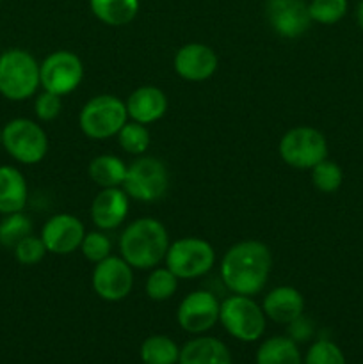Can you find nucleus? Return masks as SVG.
Segmentation results:
<instances>
[{
	"mask_svg": "<svg viewBox=\"0 0 363 364\" xmlns=\"http://www.w3.org/2000/svg\"><path fill=\"white\" fill-rule=\"evenodd\" d=\"M273 269V255L260 240H242L231 245L221 259V279L235 295H258Z\"/></svg>",
	"mask_w": 363,
	"mask_h": 364,
	"instance_id": "nucleus-1",
	"label": "nucleus"
},
{
	"mask_svg": "<svg viewBox=\"0 0 363 364\" xmlns=\"http://www.w3.org/2000/svg\"><path fill=\"white\" fill-rule=\"evenodd\" d=\"M169 233L160 220L142 217L123 230L120 237V256L137 270H152L166 259Z\"/></svg>",
	"mask_w": 363,
	"mask_h": 364,
	"instance_id": "nucleus-2",
	"label": "nucleus"
},
{
	"mask_svg": "<svg viewBox=\"0 0 363 364\" xmlns=\"http://www.w3.org/2000/svg\"><path fill=\"white\" fill-rule=\"evenodd\" d=\"M39 63L31 52L9 48L0 53V95L11 102H23L38 92Z\"/></svg>",
	"mask_w": 363,
	"mask_h": 364,
	"instance_id": "nucleus-3",
	"label": "nucleus"
},
{
	"mask_svg": "<svg viewBox=\"0 0 363 364\" xmlns=\"http://www.w3.org/2000/svg\"><path fill=\"white\" fill-rule=\"evenodd\" d=\"M128 121L127 105L114 95H98L89 100L78 114V127L85 137L105 141L114 137Z\"/></svg>",
	"mask_w": 363,
	"mask_h": 364,
	"instance_id": "nucleus-4",
	"label": "nucleus"
},
{
	"mask_svg": "<svg viewBox=\"0 0 363 364\" xmlns=\"http://www.w3.org/2000/svg\"><path fill=\"white\" fill-rule=\"evenodd\" d=\"M219 322L231 338L244 343L258 341L265 333L267 316L262 306L248 295H230L221 302Z\"/></svg>",
	"mask_w": 363,
	"mask_h": 364,
	"instance_id": "nucleus-5",
	"label": "nucleus"
},
{
	"mask_svg": "<svg viewBox=\"0 0 363 364\" xmlns=\"http://www.w3.org/2000/svg\"><path fill=\"white\" fill-rule=\"evenodd\" d=\"M121 188L135 201L155 203L162 199L169 188V173L159 159L141 155L127 167Z\"/></svg>",
	"mask_w": 363,
	"mask_h": 364,
	"instance_id": "nucleus-6",
	"label": "nucleus"
},
{
	"mask_svg": "<svg viewBox=\"0 0 363 364\" xmlns=\"http://www.w3.org/2000/svg\"><path fill=\"white\" fill-rule=\"evenodd\" d=\"M164 262L178 279H196L212 270L216 251L205 238L185 237L171 242Z\"/></svg>",
	"mask_w": 363,
	"mask_h": 364,
	"instance_id": "nucleus-7",
	"label": "nucleus"
},
{
	"mask_svg": "<svg viewBox=\"0 0 363 364\" xmlns=\"http://www.w3.org/2000/svg\"><path fill=\"white\" fill-rule=\"evenodd\" d=\"M278 151L287 166L299 171H310L327 159V141L317 128L295 127L281 137Z\"/></svg>",
	"mask_w": 363,
	"mask_h": 364,
	"instance_id": "nucleus-8",
	"label": "nucleus"
},
{
	"mask_svg": "<svg viewBox=\"0 0 363 364\" xmlns=\"http://www.w3.org/2000/svg\"><path fill=\"white\" fill-rule=\"evenodd\" d=\"M2 146L16 162L32 166L48 153V137L36 121L16 117L2 128Z\"/></svg>",
	"mask_w": 363,
	"mask_h": 364,
	"instance_id": "nucleus-9",
	"label": "nucleus"
},
{
	"mask_svg": "<svg viewBox=\"0 0 363 364\" xmlns=\"http://www.w3.org/2000/svg\"><path fill=\"white\" fill-rule=\"evenodd\" d=\"M82 78H84V64L80 57L70 50L52 52L39 64V82L43 91L66 96L80 85Z\"/></svg>",
	"mask_w": 363,
	"mask_h": 364,
	"instance_id": "nucleus-10",
	"label": "nucleus"
},
{
	"mask_svg": "<svg viewBox=\"0 0 363 364\" xmlns=\"http://www.w3.org/2000/svg\"><path fill=\"white\" fill-rule=\"evenodd\" d=\"M93 291L105 302H120L134 288V269L121 256L105 258L96 263L91 276Z\"/></svg>",
	"mask_w": 363,
	"mask_h": 364,
	"instance_id": "nucleus-11",
	"label": "nucleus"
},
{
	"mask_svg": "<svg viewBox=\"0 0 363 364\" xmlns=\"http://www.w3.org/2000/svg\"><path fill=\"white\" fill-rule=\"evenodd\" d=\"M221 302L209 290H196L185 295L177 309V322L185 333L205 334L219 322Z\"/></svg>",
	"mask_w": 363,
	"mask_h": 364,
	"instance_id": "nucleus-12",
	"label": "nucleus"
},
{
	"mask_svg": "<svg viewBox=\"0 0 363 364\" xmlns=\"http://www.w3.org/2000/svg\"><path fill=\"white\" fill-rule=\"evenodd\" d=\"M265 16L270 28L285 39L301 38L312 25L305 0H265Z\"/></svg>",
	"mask_w": 363,
	"mask_h": 364,
	"instance_id": "nucleus-13",
	"label": "nucleus"
},
{
	"mask_svg": "<svg viewBox=\"0 0 363 364\" xmlns=\"http://www.w3.org/2000/svg\"><path fill=\"white\" fill-rule=\"evenodd\" d=\"M84 237V224L71 213H57V215L50 217L41 230V240L46 251L57 256L71 255L80 249Z\"/></svg>",
	"mask_w": 363,
	"mask_h": 364,
	"instance_id": "nucleus-14",
	"label": "nucleus"
},
{
	"mask_svg": "<svg viewBox=\"0 0 363 364\" xmlns=\"http://www.w3.org/2000/svg\"><path fill=\"white\" fill-rule=\"evenodd\" d=\"M219 66L217 53L203 43L184 45L173 59L174 73L187 82H205L212 77Z\"/></svg>",
	"mask_w": 363,
	"mask_h": 364,
	"instance_id": "nucleus-15",
	"label": "nucleus"
},
{
	"mask_svg": "<svg viewBox=\"0 0 363 364\" xmlns=\"http://www.w3.org/2000/svg\"><path fill=\"white\" fill-rule=\"evenodd\" d=\"M130 198L121 187L102 188L91 203V220L98 230L112 231L125 223Z\"/></svg>",
	"mask_w": 363,
	"mask_h": 364,
	"instance_id": "nucleus-16",
	"label": "nucleus"
},
{
	"mask_svg": "<svg viewBox=\"0 0 363 364\" xmlns=\"http://www.w3.org/2000/svg\"><path fill=\"white\" fill-rule=\"evenodd\" d=\"M125 105L132 121L141 124H153L166 116L169 103L162 89L155 85H141L130 92Z\"/></svg>",
	"mask_w": 363,
	"mask_h": 364,
	"instance_id": "nucleus-17",
	"label": "nucleus"
},
{
	"mask_svg": "<svg viewBox=\"0 0 363 364\" xmlns=\"http://www.w3.org/2000/svg\"><path fill=\"white\" fill-rule=\"evenodd\" d=\"M262 309L267 320L288 326L292 320L305 315V297L294 287H278L263 297Z\"/></svg>",
	"mask_w": 363,
	"mask_h": 364,
	"instance_id": "nucleus-18",
	"label": "nucleus"
},
{
	"mask_svg": "<svg viewBox=\"0 0 363 364\" xmlns=\"http://www.w3.org/2000/svg\"><path fill=\"white\" fill-rule=\"evenodd\" d=\"M178 364H231V354L221 340L199 334L180 348Z\"/></svg>",
	"mask_w": 363,
	"mask_h": 364,
	"instance_id": "nucleus-19",
	"label": "nucleus"
},
{
	"mask_svg": "<svg viewBox=\"0 0 363 364\" xmlns=\"http://www.w3.org/2000/svg\"><path fill=\"white\" fill-rule=\"evenodd\" d=\"M27 181L23 174L11 166H0V213L23 212L27 205Z\"/></svg>",
	"mask_w": 363,
	"mask_h": 364,
	"instance_id": "nucleus-20",
	"label": "nucleus"
},
{
	"mask_svg": "<svg viewBox=\"0 0 363 364\" xmlns=\"http://www.w3.org/2000/svg\"><path fill=\"white\" fill-rule=\"evenodd\" d=\"M91 13L102 23L110 27H123L135 20L139 14V0H89Z\"/></svg>",
	"mask_w": 363,
	"mask_h": 364,
	"instance_id": "nucleus-21",
	"label": "nucleus"
},
{
	"mask_svg": "<svg viewBox=\"0 0 363 364\" xmlns=\"http://www.w3.org/2000/svg\"><path fill=\"white\" fill-rule=\"evenodd\" d=\"M256 364H302L298 343L288 336H273L256 350Z\"/></svg>",
	"mask_w": 363,
	"mask_h": 364,
	"instance_id": "nucleus-22",
	"label": "nucleus"
},
{
	"mask_svg": "<svg viewBox=\"0 0 363 364\" xmlns=\"http://www.w3.org/2000/svg\"><path fill=\"white\" fill-rule=\"evenodd\" d=\"M127 167L123 160L116 155H98L89 162V178L100 188L121 187L127 176Z\"/></svg>",
	"mask_w": 363,
	"mask_h": 364,
	"instance_id": "nucleus-23",
	"label": "nucleus"
},
{
	"mask_svg": "<svg viewBox=\"0 0 363 364\" xmlns=\"http://www.w3.org/2000/svg\"><path fill=\"white\" fill-rule=\"evenodd\" d=\"M139 355L144 364H178L180 347L164 334H153L141 343Z\"/></svg>",
	"mask_w": 363,
	"mask_h": 364,
	"instance_id": "nucleus-24",
	"label": "nucleus"
},
{
	"mask_svg": "<svg viewBox=\"0 0 363 364\" xmlns=\"http://www.w3.org/2000/svg\"><path fill=\"white\" fill-rule=\"evenodd\" d=\"M117 144L123 149L125 153L134 156L144 155L149 149V144H152V135H149V130L146 128V124L141 123H125V127L117 132Z\"/></svg>",
	"mask_w": 363,
	"mask_h": 364,
	"instance_id": "nucleus-25",
	"label": "nucleus"
},
{
	"mask_svg": "<svg viewBox=\"0 0 363 364\" xmlns=\"http://www.w3.org/2000/svg\"><path fill=\"white\" fill-rule=\"evenodd\" d=\"M178 281L180 279L167 267L152 269L148 279H146L144 291L148 295V299H152V301L164 302L177 294Z\"/></svg>",
	"mask_w": 363,
	"mask_h": 364,
	"instance_id": "nucleus-26",
	"label": "nucleus"
},
{
	"mask_svg": "<svg viewBox=\"0 0 363 364\" xmlns=\"http://www.w3.org/2000/svg\"><path fill=\"white\" fill-rule=\"evenodd\" d=\"M32 235V220L23 212L9 213L0 220V244L13 247L25 237Z\"/></svg>",
	"mask_w": 363,
	"mask_h": 364,
	"instance_id": "nucleus-27",
	"label": "nucleus"
},
{
	"mask_svg": "<svg viewBox=\"0 0 363 364\" xmlns=\"http://www.w3.org/2000/svg\"><path fill=\"white\" fill-rule=\"evenodd\" d=\"M312 183L322 194H333L342 187L344 181V173H342L340 166L333 160H322L312 167Z\"/></svg>",
	"mask_w": 363,
	"mask_h": 364,
	"instance_id": "nucleus-28",
	"label": "nucleus"
},
{
	"mask_svg": "<svg viewBox=\"0 0 363 364\" xmlns=\"http://www.w3.org/2000/svg\"><path fill=\"white\" fill-rule=\"evenodd\" d=\"M347 0H312L308 4L310 18L320 25H335L347 14Z\"/></svg>",
	"mask_w": 363,
	"mask_h": 364,
	"instance_id": "nucleus-29",
	"label": "nucleus"
},
{
	"mask_svg": "<svg viewBox=\"0 0 363 364\" xmlns=\"http://www.w3.org/2000/svg\"><path fill=\"white\" fill-rule=\"evenodd\" d=\"M302 364H347V361L338 345L326 338H320L310 345L308 352L302 358Z\"/></svg>",
	"mask_w": 363,
	"mask_h": 364,
	"instance_id": "nucleus-30",
	"label": "nucleus"
},
{
	"mask_svg": "<svg viewBox=\"0 0 363 364\" xmlns=\"http://www.w3.org/2000/svg\"><path fill=\"white\" fill-rule=\"evenodd\" d=\"M110 249H112V244H110L109 237L100 231H91V233H85L84 240L80 244V251L84 255V258L91 263H100L105 258L110 256Z\"/></svg>",
	"mask_w": 363,
	"mask_h": 364,
	"instance_id": "nucleus-31",
	"label": "nucleus"
},
{
	"mask_svg": "<svg viewBox=\"0 0 363 364\" xmlns=\"http://www.w3.org/2000/svg\"><path fill=\"white\" fill-rule=\"evenodd\" d=\"M46 252L48 251H46L41 237H34V235H28L14 245V258L21 265H36L45 258Z\"/></svg>",
	"mask_w": 363,
	"mask_h": 364,
	"instance_id": "nucleus-32",
	"label": "nucleus"
},
{
	"mask_svg": "<svg viewBox=\"0 0 363 364\" xmlns=\"http://www.w3.org/2000/svg\"><path fill=\"white\" fill-rule=\"evenodd\" d=\"M63 96L53 95L50 91H43L36 96L34 102V112L38 119L41 121H53L59 117L60 110H63Z\"/></svg>",
	"mask_w": 363,
	"mask_h": 364,
	"instance_id": "nucleus-33",
	"label": "nucleus"
},
{
	"mask_svg": "<svg viewBox=\"0 0 363 364\" xmlns=\"http://www.w3.org/2000/svg\"><path fill=\"white\" fill-rule=\"evenodd\" d=\"M287 331L290 340H294L295 343H305V341H308L310 338L313 336V323L312 320L306 318L305 315H301L299 318L292 320V322L288 323Z\"/></svg>",
	"mask_w": 363,
	"mask_h": 364,
	"instance_id": "nucleus-34",
	"label": "nucleus"
},
{
	"mask_svg": "<svg viewBox=\"0 0 363 364\" xmlns=\"http://www.w3.org/2000/svg\"><path fill=\"white\" fill-rule=\"evenodd\" d=\"M356 21H358L359 28L363 31V0L358 4V7H356Z\"/></svg>",
	"mask_w": 363,
	"mask_h": 364,
	"instance_id": "nucleus-35",
	"label": "nucleus"
},
{
	"mask_svg": "<svg viewBox=\"0 0 363 364\" xmlns=\"http://www.w3.org/2000/svg\"><path fill=\"white\" fill-rule=\"evenodd\" d=\"M0 144H2V130H0Z\"/></svg>",
	"mask_w": 363,
	"mask_h": 364,
	"instance_id": "nucleus-36",
	"label": "nucleus"
},
{
	"mask_svg": "<svg viewBox=\"0 0 363 364\" xmlns=\"http://www.w3.org/2000/svg\"><path fill=\"white\" fill-rule=\"evenodd\" d=\"M0 2H2V0H0Z\"/></svg>",
	"mask_w": 363,
	"mask_h": 364,
	"instance_id": "nucleus-37",
	"label": "nucleus"
}]
</instances>
